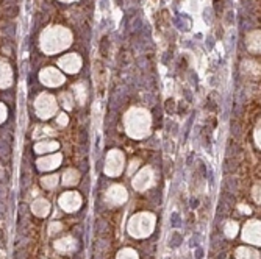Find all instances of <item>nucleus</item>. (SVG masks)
Listing matches in <instances>:
<instances>
[{
    "instance_id": "14",
    "label": "nucleus",
    "mask_w": 261,
    "mask_h": 259,
    "mask_svg": "<svg viewBox=\"0 0 261 259\" xmlns=\"http://www.w3.org/2000/svg\"><path fill=\"white\" fill-rule=\"evenodd\" d=\"M58 150V142L57 140H41L35 146V152L36 153H49V152H55Z\"/></svg>"
},
{
    "instance_id": "26",
    "label": "nucleus",
    "mask_w": 261,
    "mask_h": 259,
    "mask_svg": "<svg viewBox=\"0 0 261 259\" xmlns=\"http://www.w3.org/2000/svg\"><path fill=\"white\" fill-rule=\"evenodd\" d=\"M61 228H63V225H61V223H58V222H55V223H52V225H50V233H52V234H55V233L61 231Z\"/></svg>"
},
{
    "instance_id": "7",
    "label": "nucleus",
    "mask_w": 261,
    "mask_h": 259,
    "mask_svg": "<svg viewBox=\"0 0 261 259\" xmlns=\"http://www.w3.org/2000/svg\"><path fill=\"white\" fill-rule=\"evenodd\" d=\"M60 206L66 213H75L82 206V197L79 192H64L60 197Z\"/></svg>"
},
{
    "instance_id": "12",
    "label": "nucleus",
    "mask_w": 261,
    "mask_h": 259,
    "mask_svg": "<svg viewBox=\"0 0 261 259\" xmlns=\"http://www.w3.org/2000/svg\"><path fill=\"white\" fill-rule=\"evenodd\" d=\"M32 211H33V214L38 216V217H45L47 214L50 213V203L47 202L45 198H38V200L33 202Z\"/></svg>"
},
{
    "instance_id": "4",
    "label": "nucleus",
    "mask_w": 261,
    "mask_h": 259,
    "mask_svg": "<svg viewBox=\"0 0 261 259\" xmlns=\"http://www.w3.org/2000/svg\"><path fill=\"white\" fill-rule=\"evenodd\" d=\"M35 109L41 119H49V117H52L57 112V102L49 94H41L36 99Z\"/></svg>"
},
{
    "instance_id": "3",
    "label": "nucleus",
    "mask_w": 261,
    "mask_h": 259,
    "mask_svg": "<svg viewBox=\"0 0 261 259\" xmlns=\"http://www.w3.org/2000/svg\"><path fill=\"white\" fill-rule=\"evenodd\" d=\"M124 153L121 150H111L107 155V161H105V174L108 177H117L121 175L124 170Z\"/></svg>"
},
{
    "instance_id": "28",
    "label": "nucleus",
    "mask_w": 261,
    "mask_h": 259,
    "mask_svg": "<svg viewBox=\"0 0 261 259\" xmlns=\"http://www.w3.org/2000/svg\"><path fill=\"white\" fill-rule=\"evenodd\" d=\"M139 164V161L138 159H135V161H132V164H130V174H133V170H136V166Z\"/></svg>"
},
{
    "instance_id": "18",
    "label": "nucleus",
    "mask_w": 261,
    "mask_h": 259,
    "mask_svg": "<svg viewBox=\"0 0 261 259\" xmlns=\"http://www.w3.org/2000/svg\"><path fill=\"white\" fill-rule=\"evenodd\" d=\"M238 229H240V226H238V223H236V222H227V225L224 228V233H225L227 238L233 239L236 234H238Z\"/></svg>"
},
{
    "instance_id": "11",
    "label": "nucleus",
    "mask_w": 261,
    "mask_h": 259,
    "mask_svg": "<svg viewBox=\"0 0 261 259\" xmlns=\"http://www.w3.org/2000/svg\"><path fill=\"white\" fill-rule=\"evenodd\" d=\"M55 250H58L60 253H70V251H74L77 248V242L74 238H63V239H58L55 244H54Z\"/></svg>"
},
{
    "instance_id": "8",
    "label": "nucleus",
    "mask_w": 261,
    "mask_h": 259,
    "mask_svg": "<svg viewBox=\"0 0 261 259\" xmlns=\"http://www.w3.org/2000/svg\"><path fill=\"white\" fill-rule=\"evenodd\" d=\"M259 220H249L243 229V239L249 244L259 245Z\"/></svg>"
},
{
    "instance_id": "16",
    "label": "nucleus",
    "mask_w": 261,
    "mask_h": 259,
    "mask_svg": "<svg viewBox=\"0 0 261 259\" xmlns=\"http://www.w3.org/2000/svg\"><path fill=\"white\" fill-rule=\"evenodd\" d=\"M236 257H238V259H259V254L253 248L240 247L238 250H236Z\"/></svg>"
},
{
    "instance_id": "25",
    "label": "nucleus",
    "mask_w": 261,
    "mask_h": 259,
    "mask_svg": "<svg viewBox=\"0 0 261 259\" xmlns=\"http://www.w3.org/2000/svg\"><path fill=\"white\" fill-rule=\"evenodd\" d=\"M252 192H253V200H255V203L259 205V184L253 187V191H252Z\"/></svg>"
},
{
    "instance_id": "9",
    "label": "nucleus",
    "mask_w": 261,
    "mask_h": 259,
    "mask_svg": "<svg viewBox=\"0 0 261 259\" xmlns=\"http://www.w3.org/2000/svg\"><path fill=\"white\" fill-rule=\"evenodd\" d=\"M63 161V156L60 153L57 155H49V156H45V158H39L36 161V166L39 170H54L57 169L60 164Z\"/></svg>"
},
{
    "instance_id": "20",
    "label": "nucleus",
    "mask_w": 261,
    "mask_h": 259,
    "mask_svg": "<svg viewBox=\"0 0 261 259\" xmlns=\"http://www.w3.org/2000/svg\"><path fill=\"white\" fill-rule=\"evenodd\" d=\"M41 184L45 187V189H54V187L58 184V175H49V177H44L41 180Z\"/></svg>"
},
{
    "instance_id": "21",
    "label": "nucleus",
    "mask_w": 261,
    "mask_h": 259,
    "mask_svg": "<svg viewBox=\"0 0 261 259\" xmlns=\"http://www.w3.org/2000/svg\"><path fill=\"white\" fill-rule=\"evenodd\" d=\"M35 137H47V136H55V130H52L50 127H39L35 133Z\"/></svg>"
},
{
    "instance_id": "24",
    "label": "nucleus",
    "mask_w": 261,
    "mask_h": 259,
    "mask_svg": "<svg viewBox=\"0 0 261 259\" xmlns=\"http://www.w3.org/2000/svg\"><path fill=\"white\" fill-rule=\"evenodd\" d=\"M5 119H7V108L0 103V124H2Z\"/></svg>"
},
{
    "instance_id": "6",
    "label": "nucleus",
    "mask_w": 261,
    "mask_h": 259,
    "mask_svg": "<svg viewBox=\"0 0 261 259\" xmlns=\"http://www.w3.org/2000/svg\"><path fill=\"white\" fill-rule=\"evenodd\" d=\"M153 184V170L150 167H144L138 172V175L133 178V187L136 191H146Z\"/></svg>"
},
{
    "instance_id": "29",
    "label": "nucleus",
    "mask_w": 261,
    "mask_h": 259,
    "mask_svg": "<svg viewBox=\"0 0 261 259\" xmlns=\"http://www.w3.org/2000/svg\"><path fill=\"white\" fill-rule=\"evenodd\" d=\"M240 209L243 211V213H247V214H250V208H247V206H243V205H241V206H240Z\"/></svg>"
},
{
    "instance_id": "15",
    "label": "nucleus",
    "mask_w": 261,
    "mask_h": 259,
    "mask_svg": "<svg viewBox=\"0 0 261 259\" xmlns=\"http://www.w3.org/2000/svg\"><path fill=\"white\" fill-rule=\"evenodd\" d=\"M80 180V174L75 169H69L63 175V184L64 186H75Z\"/></svg>"
},
{
    "instance_id": "19",
    "label": "nucleus",
    "mask_w": 261,
    "mask_h": 259,
    "mask_svg": "<svg viewBox=\"0 0 261 259\" xmlns=\"http://www.w3.org/2000/svg\"><path fill=\"white\" fill-rule=\"evenodd\" d=\"M116 259H139V256L133 248H122L119 253H117Z\"/></svg>"
},
{
    "instance_id": "22",
    "label": "nucleus",
    "mask_w": 261,
    "mask_h": 259,
    "mask_svg": "<svg viewBox=\"0 0 261 259\" xmlns=\"http://www.w3.org/2000/svg\"><path fill=\"white\" fill-rule=\"evenodd\" d=\"M60 100H61V103H63V106H64L66 109H70V108H72V97H70V94H69V92H63L61 96H60Z\"/></svg>"
},
{
    "instance_id": "10",
    "label": "nucleus",
    "mask_w": 261,
    "mask_h": 259,
    "mask_svg": "<svg viewBox=\"0 0 261 259\" xmlns=\"http://www.w3.org/2000/svg\"><path fill=\"white\" fill-rule=\"evenodd\" d=\"M41 81L49 86H58L63 83V77L54 69H45L41 72Z\"/></svg>"
},
{
    "instance_id": "13",
    "label": "nucleus",
    "mask_w": 261,
    "mask_h": 259,
    "mask_svg": "<svg viewBox=\"0 0 261 259\" xmlns=\"http://www.w3.org/2000/svg\"><path fill=\"white\" fill-rule=\"evenodd\" d=\"M11 84V69L10 66L0 60V88H7Z\"/></svg>"
},
{
    "instance_id": "27",
    "label": "nucleus",
    "mask_w": 261,
    "mask_h": 259,
    "mask_svg": "<svg viewBox=\"0 0 261 259\" xmlns=\"http://www.w3.org/2000/svg\"><path fill=\"white\" fill-rule=\"evenodd\" d=\"M255 142H256V146L259 147V122H258V125H256V128H255Z\"/></svg>"
},
{
    "instance_id": "2",
    "label": "nucleus",
    "mask_w": 261,
    "mask_h": 259,
    "mask_svg": "<svg viewBox=\"0 0 261 259\" xmlns=\"http://www.w3.org/2000/svg\"><path fill=\"white\" fill-rule=\"evenodd\" d=\"M156 219L152 213H138L135 214L127 225L128 234L136 239H144L153 233Z\"/></svg>"
},
{
    "instance_id": "17",
    "label": "nucleus",
    "mask_w": 261,
    "mask_h": 259,
    "mask_svg": "<svg viewBox=\"0 0 261 259\" xmlns=\"http://www.w3.org/2000/svg\"><path fill=\"white\" fill-rule=\"evenodd\" d=\"M79 58L77 56H66V58H63L61 61H60V64H61V67H64L66 70H77L79 69Z\"/></svg>"
},
{
    "instance_id": "23",
    "label": "nucleus",
    "mask_w": 261,
    "mask_h": 259,
    "mask_svg": "<svg viewBox=\"0 0 261 259\" xmlns=\"http://www.w3.org/2000/svg\"><path fill=\"white\" fill-rule=\"evenodd\" d=\"M67 122H69V119H67V116L63 112V114H60L58 117H57V124L58 125H61V127H66L67 125Z\"/></svg>"
},
{
    "instance_id": "5",
    "label": "nucleus",
    "mask_w": 261,
    "mask_h": 259,
    "mask_svg": "<svg viewBox=\"0 0 261 259\" xmlns=\"http://www.w3.org/2000/svg\"><path fill=\"white\" fill-rule=\"evenodd\" d=\"M128 198V194L125 191V187L121 184H113L110 189L105 194V200L108 202V205L111 206H117V205H124Z\"/></svg>"
},
{
    "instance_id": "1",
    "label": "nucleus",
    "mask_w": 261,
    "mask_h": 259,
    "mask_svg": "<svg viewBox=\"0 0 261 259\" xmlns=\"http://www.w3.org/2000/svg\"><path fill=\"white\" fill-rule=\"evenodd\" d=\"M124 125L130 137L142 139L150 133V114L142 108H132L124 117Z\"/></svg>"
}]
</instances>
